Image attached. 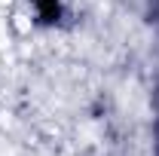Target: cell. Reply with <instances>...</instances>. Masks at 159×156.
<instances>
[{"instance_id":"obj_1","label":"cell","mask_w":159,"mask_h":156,"mask_svg":"<svg viewBox=\"0 0 159 156\" xmlns=\"http://www.w3.org/2000/svg\"><path fill=\"white\" fill-rule=\"evenodd\" d=\"M37 9H40V19L43 21H55L58 12H61L58 0H37Z\"/></svg>"}]
</instances>
